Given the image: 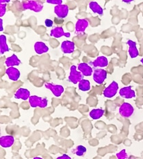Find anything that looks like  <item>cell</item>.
<instances>
[{
    "mask_svg": "<svg viewBox=\"0 0 143 159\" xmlns=\"http://www.w3.org/2000/svg\"><path fill=\"white\" fill-rule=\"evenodd\" d=\"M29 103L32 108L39 107L44 108L47 107L48 99L46 98H41L37 95H32L29 99Z\"/></svg>",
    "mask_w": 143,
    "mask_h": 159,
    "instance_id": "cell-1",
    "label": "cell"
},
{
    "mask_svg": "<svg viewBox=\"0 0 143 159\" xmlns=\"http://www.w3.org/2000/svg\"><path fill=\"white\" fill-rule=\"evenodd\" d=\"M23 8L25 10H30L32 11L36 12H41L42 8L43 6L37 1H25L22 2Z\"/></svg>",
    "mask_w": 143,
    "mask_h": 159,
    "instance_id": "cell-2",
    "label": "cell"
},
{
    "mask_svg": "<svg viewBox=\"0 0 143 159\" xmlns=\"http://www.w3.org/2000/svg\"><path fill=\"white\" fill-rule=\"evenodd\" d=\"M83 78V75L80 71L77 70V67L73 65L70 68V74L69 76V81L71 83L76 84L78 82H80Z\"/></svg>",
    "mask_w": 143,
    "mask_h": 159,
    "instance_id": "cell-3",
    "label": "cell"
},
{
    "mask_svg": "<svg viewBox=\"0 0 143 159\" xmlns=\"http://www.w3.org/2000/svg\"><path fill=\"white\" fill-rule=\"evenodd\" d=\"M118 90V84L116 81H112V83L109 84L108 87H106L104 91L103 94L104 96L107 98H112L117 93Z\"/></svg>",
    "mask_w": 143,
    "mask_h": 159,
    "instance_id": "cell-4",
    "label": "cell"
},
{
    "mask_svg": "<svg viewBox=\"0 0 143 159\" xmlns=\"http://www.w3.org/2000/svg\"><path fill=\"white\" fill-rule=\"evenodd\" d=\"M134 112V108L132 105L127 102H124L119 108V113L123 117H130Z\"/></svg>",
    "mask_w": 143,
    "mask_h": 159,
    "instance_id": "cell-5",
    "label": "cell"
},
{
    "mask_svg": "<svg viewBox=\"0 0 143 159\" xmlns=\"http://www.w3.org/2000/svg\"><path fill=\"white\" fill-rule=\"evenodd\" d=\"M45 86L47 89L52 92L53 95L57 98L60 97L65 91V89L62 85L54 84L52 83H50V82H47V83H45Z\"/></svg>",
    "mask_w": 143,
    "mask_h": 159,
    "instance_id": "cell-6",
    "label": "cell"
},
{
    "mask_svg": "<svg viewBox=\"0 0 143 159\" xmlns=\"http://www.w3.org/2000/svg\"><path fill=\"white\" fill-rule=\"evenodd\" d=\"M107 71L105 69H97L95 70L93 74V80L98 84H101L107 78Z\"/></svg>",
    "mask_w": 143,
    "mask_h": 159,
    "instance_id": "cell-7",
    "label": "cell"
},
{
    "mask_svg": "<svg viewBox=\"0 0 143 159\" xmlns=\"http://www.w3.org/2000/svg\"><path fill=\"white\" fill-rule=\"evenodd\" d=\"M89 23L88 20L85 19H78L75 24V34L78 35H83L84 34L86 29L88 28Z\"/></svg>",
    "mask_w": 143,
    "mask_h": 159,
    "instance_id": "cell-8",
    "label": "cell"
},
{
    "mask_svg": "<svg viewBox=\"0 0 143 159\" xmlns=\"http://www.w3.org/2000/svg\"><path fill=\"white\" fill-rule=\"evenodd\" d=\"M69 6L65 4L57 5L54 7V12L60 19H65L69 14Z\"/></svg>",
    "mask_w": 143,
    "mask_h": 159,
    "instance_id": "cell-9",
    "label": "cell"
},
{
    "mask_svg": "<svg viewBox=\"0 0 143 159\" xmlns=\"http://www.w3.org/2000/svg\"><path fill=\"white\" fill-rule=\"evenodd\" d=\"M15 99H23V100H28L30 98V91L28 89L24 88H19L17 91L15 92L14 95Z\"/></svg>",
    "mask_w": 143,
    "mask_h": 159,
    "instance_id": "cell-10",
    "label": "cell"
},
{
    "mask_svg": "<svg viewBox=\"0 0 143 159\" xmlns=\"http://www.w3.org/2000/svg\"><path fill=\"white\" fill-rule=\"evenodd\" d=\"M119 95L125 99H131L136 97V93L132 89L131 86L121 88L119 91Z\"/></svg>",
    "mask_w": 143,
    "mask_h": 159,
    "instance_id": "cell-11",
    "label": "cell"
},
{
    "mask_svg": "<svg viewBox=\"0 0 143 159\" xmlns=\"http://www.w3.org/2000/svg\"><path fill=\"white\" fill-rule=\"evenodd\" d=\"M75 43L71 41H65L61 44L62 52L64 54H72L75 51Z\"/></svg>",
    "mask_w": 143,
    "mask_h": 159,
    "instance_id": "cell-12",
    "label": "cell"
},
{
    "mask_svg": "<svg viewBox=\"0 0 143 159\" xmlns=\"http://www.w3.org/2000/svg\"><path fill=\"white\" fill-rule=\"evenodd\" d=\"M15 143V138L11 135L3 136L0 139V145L4 148L12 147Z\"/></svg>",
    "mask_w": 143,
    "mask_h": 159,
    "instance_id": "cell-13",
    "label": "cell"
},
{
    "mask_svg": "<svg viewBox=\"0 0 143 159\" xmlns=\"http://www.w3.org/2000/svg\"><path fill=\"white\" fill-rule=\"evenodd\" d=\"M50 36L55 38H60L62 36H66V37H70L71 34L69 32H65L64 30L62 27H56L52 29L50 32Z\"/></svg>",
    "mask_w": 143,
    "mask_h": 159,
    "instance_id": "cell-14",
    "label": "cell"
},
{
    "mask_svg": "<svg viewBox=\"0 0 143 159\" xmlns=\"http://www.w3.org/2000/svg\"><path fill=\"white\" fill-rule=\"evenodd\" d=\"M6 74L8 76L9 79L12 81H17L21 75L19 69L15 67H8L6 70Z\"/></svg>",
    "mask_w": 143,
    "mask_h": 159,
    "instance_id": "cell-15",
    "label": "cell"
},
{
    "mask_svg": "<svg viewBox=\"0 0 143 159\" xmlns=\"http://www.w3.org/2000/svg\"><path fill=\"white\" fill-rule=\"evenodd\" d=\"M78 69L79 71H80L84 76H91L92 74V68L86 62H82L79 64Z\"/></svg>",
    "mask_w": 143,
    "mask_h": 159,
    "instance_id": "cell-16",
    "label": "cell"
},
{
    "mask_svg": "<svg viewBox=\"0 0 143 159\" xmlns=\"http://www.w3.org/2000/svg\"><path fill=\"white\" fill-rule=\"evenodd\" d=\"M127 44L129 46V54L132 58H135L139 55V52L136 47V43L132 41V40H128Z\"/></svg>",
    "mask_w": 143,
    "mask_h": 159,
    "instance_id": "cell-17",
    "label": "cell"
},
{
    "mask_svg": "<svg viewBox=\"0 0 143 159\" xmlns=\"http://www.w3.org/2000/svg\"><path fill=\"white\" fill-rule=\"evenodd\" d=\"M6 67H14V66H18L21 64L20 59L15 54H12L11 56L7 58L5 61Z\"/></svg>",
    "mask_w": 143,
    "mask_h": 159,
    "instance_id": "cell-18",
    "label": "cell"
},
{
    "mask_svg": "<svg viewBox=\"0 0 143 159\" xmlns=\"http://www.w3.org/2000/svg\"><path fill=\"white\" fill-rule=\"evenodd\" d=\"M34 50L36 54L39 55L45 54L49 51V48L45 43L42 41L36 42L34 44Z\"/></svg>",
    "mask_w": 143,
    "mask_h": 159,
    "instance_id": "cell-19",
    "label": "cell"
},
{
    "mask_svg": "<svg viewBox=\"0 0 143 159\" xmlns=\"http://www.w3.org/2000/svg\"><path fill=\"white\" fill-rule=\"evenodd\" d=\"M95 67H105L108 65V60L105 56H99L92 62Z\"/></svg>",
    "mask_w": 143,
    "mask_h": 159,
    "instance_id": "cell-20",
    "label": "cell"
},
{
    "mask_svg": "<svg viewBox=\"0 0 143 159\" xmlns=\"http://www.w3.org/2000/svg\"><path fill=\"white\" fill-rule=\"evenodd\" d=\"M10 48L7 45V38L4 34L0 36V54L3 55L6 52H9Z\"/></svg>",
    "mask_w": 143,
    "mask_h": 159,
    "instance_id": "cell-21",
    "label": "cell"
},
{
    "mask_svg": "<svg viewBox=\"0 0 143 159\" xmlns=\"http://www.w3.org/2000/svg\"><path fill=\"white\" fill-rule=\"evenodd\" d=\"M89 7L91 11L94 13H97L99 15H104V10L101 7L97 2H91L89 4Z\"/></svg>",
    "mask_w": 143,
    "mask_h": 159,
    "instance_id": "cell-22",
    "label": "cell"
},
{
    "mask_svg": "<svg viewBox=\"0 0 143 159\" xmlns=\"http://www.w3.org/2000/svg\"><path fill=\"white\" fill-rule=\"evenodd\" d=\"M104 110L101 108H95L93 109L91 112H90L89 115L92 119H99L101 117H102V116L104 114Z\"/></svg>",
    "mask_w": 143,
    "mask_h": 159,
    "instance_id": "cell-23",
    "label": "cell"
},
{
    "mask_svg": "<svg viewBox=\"0 0 143 159\" xmlns=\"http://www.w3.org/2000/svg\"><path fill=\"white\" fill-rule=\"evenodd\" d=\"M79 89L84 92L88 91L91 89V82L88 80H82L79 82Z\"/></svg>",
    "mask_w": 143,
    "mask_h": 159,
    "instance_id": "cell-24",
    "label": "cell"
},
{
    "mask_svg": "<svg viewBox=\"0 0 143 159\" xmlns=\"http://www.w3.org/2000/svg\"><path fill=\"white\" fill-rule=\"evenodd\" d=\"M86 151H87V150H86V147L83 146V145H78L74 150V153L78 156V157H82L86 154Z\"/></svg>",
    "mask_w": 143,
    "mask_h": 159,
    "instance_id": "cell-25",
    "label": "cell"
},
{
    "mask_svg": "<svg viewBox=\"0 0 143 159\" xmlns=\"http://www.w3.org/2000/svg\"><path fill=\"white\" fill-rule=\"evenodd\" d=\"M116 157L117 159H127L128 158V154L126 152L125 150H123L120 152L116 154Z\"/></svg>",
    "mask_w": 143,
    "mask_h": 159,
    "instance_id": "cell-26",
    "label": "cell"
},
{
    "mask_svg": "<svg viewBox=\"0 0 143 159\" xmlns=\"http://www.w3.org/2000/svg\"><path fill=\"white\" fill-rule=\"evenodd\" d=\"M6 11V5L4 3L0 2V16H3Z\"/></svg>",
    "mask_w": 143,
    "mask_h": 159,
    "instance_id": "cell-27",
    "label": "cell"
},
{
    "mask_svg": "<svg viewBox=\"0 0 143 159\" xmlns=\"http://www.w3.org/2000/svg\"><path fill=\"white\" fill-rule=\"evenodd\" d=\"M47 3H49V4H56V6H57V5H61V4H62V0H50V1H49V0H47Z\"/></svg>",
    "mask_w": 143,
    "mask_h": 159,
    "instance_id": "cell-28",
    "label": "cell"
},
{
    "mask_svg": "<svg viewBox=\"0 0 143 159\" xmlns=\"http://www.w3.org/2000/svg\"><path fill=\"white\" fill-rule=\"evenodd\" d=\"M45 24L47 28H51L52 27L53 25H54V22H53V21L51 19H47L45 21Z\"/></svg>",
    "mask_w": 143,
    "mask_h": 159,
    "instance_id": "cell-29",
    "label": "cell"
},
{
    "mask_svg": "<svg viewBox=\"0 0 143 159\" xmlns=\"http://www.w3.org/2000/svg\"><path fill=\"white\" fill-rule=\"evenodd\" d=\"M57 159H71V158L70 157L69 155L64 154H62V156H60V157H58Z\"/></svg>",
    "mask_w": 143,
    "mask_h": 159,
    "instance_id": "cell-30",
    "label": "cell"
},
{
    "mask_svg": "<svg viewBox=\"0 0 143 159\" xmlns=\"http://www.w3.org/2000/svg\"><path fill=\"white\" fill-rule=\"evenodd\" d=\"M4 30V27H3V19H0V31L2 32Z\"/></svg>",
    "mask_w": 143,
    "mask_h": 159,
    "instance_id": "cell-31",
    "label": "cell"
},
{
    "mask_svg": "<svg viewBox=\"0 0 143 159\" xmlns=\"http://www.w3.org/2000/svg\"><path fill=\"white\" fill-rule=\"evenodd\" d=\"M33 159H43L42 158H41V157H34V158H33Z\"/></svg>",
    "mask_w": 143,
    "mask_h": 159,
    "instance_id": "cell-32",
    "label": "cell"
},
{
    "mask_svg": "<svg viewBox=\"0 0 143 159\" xmlns=\"http://www.w3.org/2000/svg\"><path fill=\"white\" fill-rule=\"evenodd\" d=\"M141 63L143 65V58H142L141 59Z\"/></svg>",
    "mask_w": 143,
    "mask_h": 159,
    "instance_id": "cell-33",
    "label": "cell"
}]
</instances>
